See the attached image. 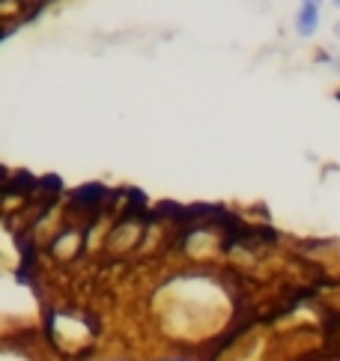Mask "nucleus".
I'll return each mask as SVG.
<instances>
[{"mask_svg":"<svg viewBox=\"0 0 340 361\" xmlns=\"http://www.w3.org/2000/svg\"><path fill=\"white\" fill-rule=\"evenodd\" d=\"M317 24H320V9L313 4L302 6V12H298V21H296V30L302 36H310L313 30H317Z\"/></svg>","mask_w":340,"mask_h":361,"instance_id":"obj_1","label":"nucleus"},{"mask_svg":"<svg viewBox=\"0 0 340 361\" xmlns=\"http://www.w3.org/2000/svg\"><path fill=\"white\" fill-rule=\"evenodd\" d=\"M334 36H337V39H340V21L334 24Z\"/></svg>","mask_w":340,"mask_h":361,"instance_id":"obj_2","label":"nucleus"}]
</instances>
